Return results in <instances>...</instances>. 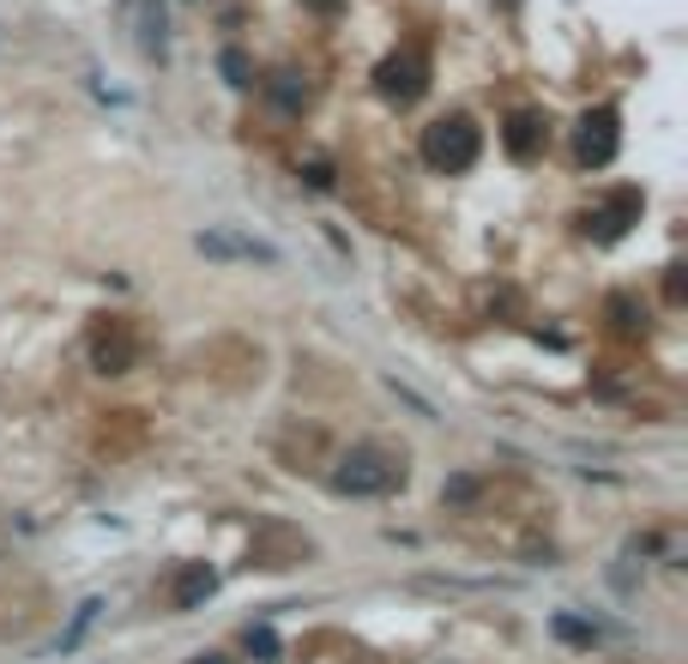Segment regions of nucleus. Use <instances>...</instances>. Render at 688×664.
<instances>
[{"label": "nucleus", "instance_id": "obj_14", "mask_svg": "<svg viewBox=\"0 0 688 664\" xmlns=\"http://www.w3.org/2000/svg\"><path fill=\"white\" fill-rule=\"evenodd\" d=\"M442 502H447V508H466V502H478V478H454L442 490Z\"/></svg>", "mask_w": 688, "mask_h": 664}, {"label": "nucleus", "instance_id": "obj_1", "mask_svg": "<svg viewBox=\"0 0 688 664\" xmlns=\"http://www.w3.org/2000/svg\"><path fill=\"white\" fill-rule=\"evenodd\" d=\"M405 483V459L387 447L363 442L333 466V495H393Z\"/></svg>", "mask_w": 688, "mask_h": 664}, {"label": "nucleus", "instance_id": "obj_6", "mask_svg": "<svg viewBox=\"0 0 688 664\" xmlns=\"http://www.w3.org/2000/svg\"><path fill=\"white\" fill-rule=\"evenodd\" d=\"M640 206H647L640 188H616L611 200H598V206L586 212V236H592V242H623L628 224H640Z\"/></svg>", "mask_w": 688, "mask_h": 664}, {"label": "nucleus", "instance_id": "obj_20", "mask_svg": "<svg viewBox=\"0 0 688 664\" xmlns=\"http://www.w3.org/2000/svg\"><path fill=\"white\" fill-rule=\"evenodd\" d=\"M314 13H338V7H345V0H309Z\"/></svg>", "mask_w": 688, "mask_h": 664}, {"label": "nucleus", "instance_id": "obj_5", "mask_svg": "<svg viewBox=\"0 0 688 664\" xmlns=\"http://www.w3.org/2000/svg\"><path fill=\"white\" fill-rule=\"evenodd\" d=\"M623 145V128H616V109H586L580 128H574V157H580L586 170H604Z\"/></svg>", "mask_w": 688, "mask_h": 664}, {"label": "nucleus", "instance_id": "obj_12", "mask_svg": "<svg viewBox=\"0 0 688 664\" xmlns=\"http://www.w3.org/2000/svg\"><path fill=\"white\" fill-rule=\"evenodd\" d=\"M550 628H556V640H568V647H586V652L598 647V628H592V623H580V616H556Z\"/></svg>", "mask_w": 688, "mask_h": 664}, {"label": "nucleus", "instance_id": "obj_17", "mask_svg": "<svg viewBox=\"0 0 688 664\" xmlns=\"http://www.w3.org/2000/svg\"><path fill=\"white\" fill-rule=\"evenodd\" d=\"M224 79H230V85H248V61H242V49H224Z\"/></svg>", "mask_w": 688, "mask_h": 664}, {"label": "nucleus", "instance_id": "obj_4", "mask_svg": "<svg viewBox=\"0 0 688 664\" xmlns=\"http://www.w3.org/2000/svg\"><path fill=\"white\" fill-rule=\"evenodd\" d=\"M375 92L387 97V104H399V109H411L417 97L429 92V61L417 49H399V55H387V61L375 67Z\"/></svg>", "mask_w": 688, "mask_h": 664}, {"label": "nucleus", "instance_id": "obj_3", "mask_svg": "<svg viewBox=\"0 0 688 664\" xmlns=\"http://www.w3.org/2000/svg\"><path fill=\"white\" fill-rule=\"evenodd\" d=\"M194 248L206 254V261H218V266H278L285 254H278L273 242H261V236H248V230H230V224H212V230H200L194 236Z\"/></svg>", "mask_w": 688, "mask_h": 664}, {"label": "nucleus", "instance_id": "obj_21", "mask_svg": "<svg viewBox=\"0 0 688 664\" xmlns=\"http://www.w3.org/2000/svg\"><path fill=\"white\" fill-rule=\"evenodd\" d=\"M194 664H230V659H224V652H200Z\"/></svg>", "mask_w": 688, "mask_h": 664}, {"label": "nucleus", "instance_id": "obj_19", "mask_svg": "<svg viewBox=\"0 0 688 664\" xmlns=\"http://www.w3.org/2000/svg\"><path fill=\"white\" fill-rule=\"evenodd\" d=\"M664 297L683 302V266H671V273H664Z\"/></svg>", "mask_w": 688, "mask_h": 664}, {"label": "nucleus", "instance_id": "obj_18", "mask_svg": "<svg viewBox=\"0 0 688 664\" xmlns=\"http://www.w3.org/2000/svg\"><path fill=\"white\" fill-rule=\"evenodd\" d=\"M611 314H616V326H623V333H635V326H640V321H635V302H628V297H616Z\"/></svg>", "mask_w": 688, "mask_h": 664}, {"label": "nucleus", "instance_id": "obj_10", "mask_svg": "<svg viewBox=\"0 0 688 664\" xmlns=\"http://www.w3.org/2000/svg\"><path fill=\"white\" fill-rule=\"evenodd\" d=\"M133 43H140V55H164V0H140Z\"/></svg>", "mask_w": 688, "mask_h": 664}, {"label": "nucleus", "instance_id": "obj_2", "mask_svg": "<svg viewBox=\"0 0 688 664\" xmlns=\"http://www.w3.org/2000/svg\"><path fill=\"white\" fill-rule=\"evenodd\" d=\"M478 152H483V133L471 116H442L423 128V164L435 176H466L478 164Z\"/></svg>", "mask_w": 688, "mask_h": 664}, {"label": "nucleus", "instance_id": "obj_16", "mask_svg": "<svg viewBox=\"0 0 688 664\" xmlns=\"http://www.w3.org/2000/svg\"><path fill=\"white\" fill-rule=\"evenodd\" d=\"M302 176H309V188H333V164H326V157H309Z\"/></svg>", "mask_w": 688, "mask_h": 664}, {"label": "nucleus", "instance_id": "obj_15", "mask_svg": "<svg viewBox=\"0 0 688 664\" xmlns=\"http://www.w3.org/2000/svg\"><path fill=\"white\" fill-rule=\"evenodd\" d=\"M248 652H261V659H278V635H273V628H248Z\"/></svg>", "mask_w": 688, "mask_h": 664}, {"label": "nucleus", "instance_id": "obj_13", "mask_svg": "<svg viewBox=\"0 0 688 664\" xmlns=\"http://www.w3.org/2000/svg\"><path fill=\"white\" fill-rule=\"evenodd\" d=\"M97 611H104V604H97V599H92V604H79L73 628H67V635H61V652H73V647H79V640H85V628H92V623H97Z\"/></svg>", "mask_w": 688, "mask_h": 664}, {"label": "nucleus", "instance_id": "obj_8", "mask_svg": "<svg viewBox=\"0 0 688 664\" xmlns=\"http://www.w3.org/2000/svg\"><path fill=\"white\" fill-rule=\"evenodd\" d=\"M212 592H218V568H212V562H182L176 580H169V604H176V611H200Z\"/></svg>", "mask_w": 688, "mask_h": 664}, {"label": "nucleus", "instance_id": "obj_7", "mask_svg": "<svg viewBox=\"0 0 688 664\" xmlns=\"http://www.w3.org/2000/svg\"><path fill=\"white\" fill-rule=\"evenodd\" d=\"M92 363L104 369V375H128V369L140 363V333H133L128 321H104L92 333Z\"/></svg>", "mask_w": 688, "mask_h": 664}, {"label": "nucleus", "instance_id": "obj_11", "mask_svg": "<svg viewBox=\"0 0 688 664\" xmlns=\"http://www.w3.org/2000/svg\"><path fill=\"white\" fill-rule=\"evenodd\" d=\"M266 97H273V104L285 109V116H297V109L309 104V85H302L297 73H273V79H266Z\"/></svg>", "mask_w": 688, "mask_h": 664}, {"label": "nucleus", "instance_id": "obj_9", "mask_svg": "<svg viewBox=\"0 0 688 664\" xmlns=\"http://www.w3.org/2000/svg\"><path fill=\"white\" fill-rule=\"evenodd\" d=\"M544 140H550V128H544V116H532V109L507 116V128H502V145H507L514 164H532V157L544 152Z\"/></svg>", "mask_w": 688, "mask_h": 664}]
</instances>
